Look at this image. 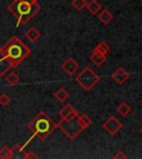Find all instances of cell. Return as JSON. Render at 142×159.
Segmentation results:
<instances>
[{"mask_svg":"<svg viewBox=\"0 0 142 159\" xmlns=\"http://www.w3.org/2000/svg\"><path fill=\"white\" fill-rule=\"evenodd\" d=\"M10 69H11V65H10L9 61L0 50V76H2L7 72H9Z\"/></svg>","mask_w":142,"mask_h":159,"instance_id":"10","label":"cell"},{"mask_svg":"<svg viewBox=\"0 0 142 159\" xmlns=\"http://www.w3.org/2000/svg\"><path fill=\"white\" fill-rule=\"evenodd\" d=\"M13 157V148H9L7 146H3L0 149V159H9Z\"/></svg>","mask_w":142,"mask_h":159,"instance_id":"20","label":"cell"},{"mask_svg":"<svg viewBox=\"0 0 142 159\" xmlns=\"http://www.w3.org/2000/svg\"><path fill=\"white\" fill-rule=\"evenodd\" d=\"M131 111H132V108H131V106L128 105L127 103H121V104L117 107V112L123 117L128 116V115L131 113Z\"/></svg>","mask_w":142,"mask_h":159,"instance_id":"18","label":"cell"},{"mask_svg":"<svg viewBox=\"0 0 142 159\" xmlns=\"http://www.w3.org/2000/svg\"><path fill=\"white\" fill-rule=\"evenodd\" d=\"M113 158H115V159H125V158H128V156L125 154V152H122V150H119V152H117L115 154Z\"/></svg>","mask_w":142,"mask_h":159,"instance_id":"23","label":"cell"},{"mask_svg":"<svg viewBox=\"0 0 142 159\" xmlns=\"http://www.w3.org/2000/svg\"><path fill=\"white\" fill-rule=\"evenodd\" d=\"M10 102H11V98H10V96L8 94H0V105L2 107H6L8 106V105L10 104Z\"/></svg>","mask_w":142,"mask_h":159,"instance_id":"22","label":"cell"},{"mask_svg":"<svg viewBox=\"0 0 142 159\" xmlns=\"http://www.w3.org/2000/svg\"><path fill=\"white\" fill-rule=\"evenodd\" d=\"M98 18H99V20L103 23V25H108V23L111 22V20L113 19V15L110 10L101 9V11H100L99 15H98Z\"/></svg>","mask_w":142,"mask_h":159,"instance_id":"11","label":"cell"},{"mask_svg":"<svg viewBox=\"0 0 142 159\" xmlns=\"http://www.w3.org/2000/svg\"><path fill=\"white\" fill-rule=\"evenodd\" d=\"M61 70H62L67 75H70V76H71V75L76 74V72L79 70V64H78V62L75 59H72V57H68L65 62L61 64Z\"/></svg>","mask_w":142,"mask_h":159,"instance_id":"7","label":"cell"},{"mask_svg":"<svg viewBox=\"0 0 142 159\" xmlns=\"http://www.w3.org/2000/svg\"><path fill=\"white\" fill-rule=\"evenodd\" d=\"M72 7L75 8L76 10L78 11H81L83 8H86L87 6V0H72V2H71Z\"/></svg>","mask_w":142,"mask_h":159,"instance_id":"21","label":"cell"},{"mask_svg":"<svg viewBox=\"0 0 142 159\" xmlns=\"http://www.w3.org/2000/svg\"><path fill=\"white\" fill-rule=\"evenodd\" d=\"M53 96L59 101V102H65L66 99L69 97V92L66 89H58L55 92Z\"/></svg>","mask_w":142,"mask_h":159,"instance_id":"16","label":"cell"},{"mask_svg":"<svg viewBox=\"0 0 142 159\" xmlns=\"http://www.w3.org/2000/svg\"><path fill=\"white\" fill-rule=\"evenodd\" d=\"M23 157H25L26 159H37V158H39V156H38L37 154H35V152H26Z\"/></svg>","mask_w":142,"mask_h":159,"instance_id":"24","label":"cell"},{"mask_svg":"<svg viewBox=\"0 0 142 159\" xmlns=\"http://www.w3.org/2000/svg\"><path fill=\"white\" fill-rule=\"evenodd\" d=\"M0 50L8 59L11 67H17L21 64L31 52L26 43L22 42V40H20L16 35L11 38L2 48H0Z\"/></svg>","mask_w":142,"mask_h":159,"instance_id":"1","label":"cell"},{"mask_svg":"<svg viewBox=\"0 0 142 159\" xmlns=\"http://www.w3.org/2000/svg\"><path fill=\"white\" fill-rule=\"evenodd\" d=\"M78 120H79L80 125H81V127L83 129L88 128L90 125L92 124V120H91V118L87 114H81V115L78 114Z\"/></svg>","mask_w":142,"mask_h":159,"instance_id":"15","label":"cell"},{"mask_svg":"<svg viewBox=\"0 0 142 159\" xmlns=\"http://www.w3.org/2000/svg\"><path fill=\"white\" fill-rule=\"evenodd\" d=\"M90 60H91V62H92L95 66H101V65H103L105 63L107 57H105V55L100 54V53L93 51V53L91 54V57H90Z\"/></svg>","mask_w":142,"mask_h":159,"instance_id":"13","label":"cell"},{"mask_svg":"<svg viewBox=\"0 0 142 159\" xmlns=\"http://www.w3.org/2000/svg\"><path fill=\"white\" fill-rule=\"evenodd\" d=\"M129 77H130L129 72L125 69H123V67H118L115 72L112 73V80L119 85L125 84L128 80H129Z\"/></svg>","mask_w":142,"mask_h":159,"instance_id":"8","label":"cell"},{"mask_svg":"<svg viewBox=\"0 0 142 159\" xmlns=\"http://www.w3.org/2000/svg\"><path fill=\"white\" fill-rule=\"evenodd\" d=\"M95 52H98L100 53V54H103V55H107L108 52L110 51V47L109 44H108L107 42H100L97 44V47L95 48V50H93Z\"/></svg>","mask_w":142,"mask_h":159,"instance_id":"19","label":"cell"},{"mask_svg":"<svg viewBox=\"0 0 142 159\" xmlns=\"http://www.w3.org/2000/svg\"><path fill=\"white\" fill-rule=\"evenodd\" d=\"M122 126L123 125L121 124V122H120L115 116H110L102 124L103 129H105L109 135H115L120 129L122 128Z\"/></svg>","mask_w":142,"mask_h":159,"instance_id":"6","label":"cell"},{"mask_svg":"<svg viewBox=\"0 0 142 159\" xmlns=\"http://www.w3.org/2000/svg\"><path fill=\"white\" fill-rule=\"evenodd\" d=\"M56 126L70 139H76L80 135V133L82 132L83 128L80 125L79 120H78V115L76 117H72L70 119H62L59 123L56 124Z\"/></svg>","mask_w":142,"mask_h":159,"instance_id":"4","label":"cell"},{"mask_svg":"<svg viewBox=\"0 0 142 159\" xmlns=\"http://www.w3.org/2000/svg\"><path fill=\"white\" fill-rule=\"evenodd\" d=\"M56 127V123L45 112H40L29 124V129L33 133V137H37L40 140H45L50 136Z\"/></svg>","mask_w":142,"mask_h":159,"instance_id":"3","label":"cell"},{"mask_svg":"<svg viewBox=\"0 0 142 159\" xmlns=\"http://www.w3.org/2000/svg\"><path fill=\"white\" fill-rule=\"evenodd\" d=\"M40 37H41V33H40V31H38V30L36 29V28H33V27L30 28L27 32L25 33V38L31 43L36 42V41H37Z\"/></svg>","mask_w":142,"mask_h":159,"instance_id":"12","label":"cell"},{"mask_svg":"<svg viewBox=\"0 0 142 159\" xmlns=\"http://www.w3.org/2000/svg\"><path fill=\"white\" fill-rule=\"evenodd\" d=\"M140 132H141V134H142V127H141V128H140Z\"/></svg>","mask_w":142,"mask_h":159,"instance_id":"26","label":"cell"},{"mask_svg":"<svg viewBox=\"0 0 142 159\" xmlns=\"http://www.w3.org/2000/svg\"><path fill=\"white\" fill-rule=\"evenodd\" d=\"M8 10L18 19L17 25H19L29 22V20L38 13L40 6L38 2H30L27 0H15L8 6Z\"/></svg>","mask_w":142,"mask_h":159,"instance_id":"2","label":"cell"},{"mask_svg":"<svg viewBox=\"0 0 142 159\" xmlns=\"http://www.w3.org/2000/svg\"><path fill=\"white\" fill-rule=\"evenodd\" d=\"M27 1H30V2H38V0H27Z\"/></svg>","mask_w":142,"mask_h":159,"instance_id":"25","label":"cell"},{"mask_svg":"<svg viewBox=\"0 0 142 159\" xmlns=\"http://www.w3.org/2000/svg\"><path fill=\"white\" fill-rule=\"evenodd\" d=\"M19 81H20L19 75H18L16 72H10L6 75V82H7L9 85L15 86V85H17L18 83H19Z\"/></svg>","mask_w":142,"mask_h":159,"instance_id":"17","label":"cell"},{"mask_svg":"<svg viewBox=\"0 0 142 159\" xmlns=\"http://www.w3.org/2000/svg\"><path fill=\"white\" fill-rule=\"evenodd\" d=\"M76 81L85 91H91L99 83L100 77L91 67L86 66L82 71H80L79 74H77Z\"/></svg>","mask_w":142,"mask_h":159,"instance_id":"5","label":"cell"},{"mask_svg":"<svg viewBox=\"0 0 142 159\" xmlns=\"http://www.w3.org/2000/svg\"><path fill=\"white\" fill-rule=\"evenodd\" d=\"M78 115V112L75 109V107L71 104H67L61 108L59 112V116L62 119H70L72 117H76Z\"/></svg>","mask_w":142,"mask_h":159,"instance_id":"9","label":"cell"},{"mask_svg":"<svg viewBox=\"0 0 142 159\" xmlns=\"http://www.w3.org/2000/svg\"><path fill=\"white\" fill-rule=\"evenodd\" d=\"M87 10L89 11L91 15H98V13L101 11V5L98 2L97 0H91L89 2H87V6H86Z\"/></svg>","mask_w":142,"mask_h":159,"instance_id":"14","label":"cell"}]
</instances>
